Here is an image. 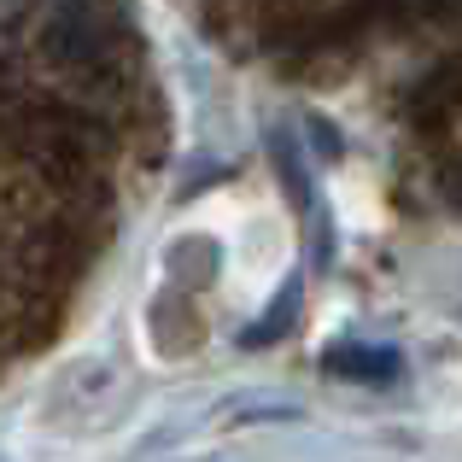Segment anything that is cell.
Wrapping results in <instances>:
<instances>
[{
    "label": "cell",
    "mask_w": 462,
    "mask_h": 462,
    "mask_svg": "<svg viewBox=\"0 0 462 462\" xmlns=\"http://www.w3.org/2000/svg\"><path fill=\"white\" fill-rule=\"evenodd\" d=\"M135 152L112 0H0V381L59 334Z\"/></svg>",
    "instance_id": "6da1fadb"
},
{
    "label": "cell",
    "mask_w": 462,
    "mask_h": 462,
    "mask_svg": "<svg viewBox=\"0 0 462 462\" xmlns=\"http://www.w3.org/2000/svg\"><path fill=\"white\" fill-rule=\"evenodd\" d=\"M322 369L339 374V381H393L398 351H386V346H334V351H322Z\"/></svg>",
    "instance_id": "7a4b0ae2"
}]
</instances>
